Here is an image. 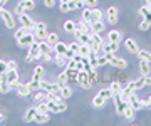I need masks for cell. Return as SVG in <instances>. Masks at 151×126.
<instances>
[{
  "instance_id": "1",
  "label": "cell",
  "mask_w": 151,
  "mask_h": 126,
  "mask_svg": "<svg viewBox=\"0 0 151 126\" xmlns=\"http://www.w3.org/2000/svg\"><path fill=\"white\" fill-rule=\"evenodd\" d=\"M82 20L87 24H94L97 20H103V12L96 9V7H89L82 10Z\"/></svg>"
},
{
  "instance_id": "2",
  "label": "cell",
  "mask_w": 151,
  "mask_h": 126,
  "mask_svg": "<svg viewBox=\"0 0 151 126\" xmlns=\"http://www.w3.org/2000/svg\"><path fill=\"white\" fill-rule=\"evenodd\" d=\"M40 57H42V52H40L39 42H32V44L29 45V52H27V57H25V60H27V62H32V60L40 59Z\"/></svg>"
},
{
  "instance_id": "3",
  "label": "cell",
  "mask_w": 151,
  "mask_h": 126,
  "mask_svg": "<svg viewBox=\"0 0 151 126\" xmlns=\"http://www.w3.org/2000/svg\"><path fill=\"white\" fill-rule=\"evenodd\" d=\"M34 9H35V2H34V0H20L15 7V14L20 15V14H24L25 10H34Z\"/></svg>"
},
{
  "instance_id": "4",
  "label": "cell",
  "mask_w": 151,
  "mask_h": 126,
  "mask_svg": "<svg viewBox=\"0 0 151 126\" xmlns=\"http://www.w3.org/2000/svg\"><path fill=\"white\" fill-rule=\"evenodd\" d=\"M106 55H108V64H111V66L119 67V69H126L128 67V60L123 59V57H118L114 54H106Z\"/></svg>"
},
{
  "instance_id": "5",
  "label": "cell",
  "mask_w": 151,
  "mask_h": 126,
  "mask_svg": "<svg viewBox=\"0 0 151 126\" xmlns=\"http://www.w3.org/2000/svg\"><path fill=\"white\" fill-rule=\"evenodd\" d=\"M19 22H20V25L22 27H25L29 30V32H35V22H34L32 19L24 12V14H20L19 15Z\"/></svg>"
},
{
  "instance_id": "6",
  "label": "cell",
  "mask_w": 151,
  "mask_h": 126,
  "mask_svg": "<svg viewBox=\"0 0 151 126\" xmlns=\"http://www.w3.org/2000/svg\"><path fill=\"white\" fill-rule=\"evenodd\" d=\"M49 111L50 113H62V111L67 109V104L64 103V99H59V101H47Z\"/></svg>"
},
{
  "instance_id": "7",
  "label": "cell",
  "mask_w": 151,
  "mask_h": 126,
  "mask_svg": "<svg viewBox=\"0 0 151 126\" xmlns=\"http://www.w3.org/2000/svg\"><path fill=\"white\" fill-rule=\"evenodd\" d=\"M76 82H77L79 86H82L84 89H91V86H92V81L89 79V74H87L86 71H79Z\"/></svg>"
},
{
  "instance_id": "8",
  "label": "cell",
  "mask_w": 151,
  "mask_h": 126,
  "mask_svg": "<svg viewBox=\"0 0 151 126\" xmlns=\"http://www.w3.org/2000/svg\"><path fill=\"white\" fill-rule=\"evenodd\" d=\"M113 101H114V104H116V113L123 116L124 109H126V106H128V101H124V99L121 98V93L113 94Z\"/></svg>"
},
{
  "instance_id": "9",
  "label": "cell",
  "mask_w": 151,
  "mask_h": 126,
  "mask_svg": "<svg viewBox=\"0 0 151 126\" xmlns=\"http://www.w3.org/2000/svg\"><path fill=\"white\" fill-rule=\"evenodd\" d=\"M32 42H35V34L29 32V30L24 34L20 39H17V44H19V47H29Z\"/></svg>"
},
{
  "instance_id": "10",
  "label": "cell",
  "mask_w": 151,
  "mask_h": 126,
  "mask_svg": "<svg viewBox=\"0 0 151 126\" xmlns=\"http://www.w3.org/2000/svg\"><path fill=\"white\" fill-rule=\"evenodd\" d=\"M0 17L4 19V22H5L7 29H14V27H15V20H14V15H12V14L7 10V9L0 7Z\"/></svg>"
},
{
  "instance_id": "11",
  "label": "cell",
  "mask_w": 151,
  "mask_h": 126,
  "mask_svg": "<svg viewBox=\"0 0 151 126\" xmlns=\"http://www.w3.org/2000/svg\"><path fill=\"white\" fill-rule=\"evenodd\" d=\"M89 35H91V40H92V42H91V50H96V52H97V50L104 45L103 35H101V34H97V32H91Z\"/></svg>"
},
{
  "instance_id": "12",
  "label": "cell",
  "mask_w": 151,
  "mask_h": 126,
  "mask_svg": "<svg viewBox=\"0 0 151 126\" xmlns=\"http://www.w3.org/2000/svg\"><path fill=\"white\" fill-rule=\"evenodd\" d=\"M35 39L39 40H45L47 39V27H45V24L44 22H35Z\"/></svg>"
},
{
  "instance_id": "13",
  "label": "cell",
  "mask_w": 151,
  "mask_h": 126,
  "mask_svg": "<svg viewBox=\"0 0 151 126\" xmlns=\"http://www.w3.org/2000/svg\"><path fill=\"white\" fill-rule=\"evenodd\" d=\"M15 88H17V94L22 96V98H27V96H30V93H32V89L29 88V84H20V82H17Z\"/></svg>"
},
{
  "instance_id": "14",
  "label": "cell",
  "mask_w": 151,
  "mask_h": 126,
  "mask_svg": "<svg viewBox=\"0 0 151 126\" xmlns=\"http://www.w3.org/2000/svg\"><path fill=\"white\" fill-rule=\"evenodd\" d=\"M7 82L10 86H15L17 82H19V72H17V69H9L7 71Z\"/></svg>"
},
{
  "instance_id": "15",
  "label": "cell",
  "mask_w": 151,
  "mask_h": 126,
  "mask_svg": "<svg viewBox=\"0 0 151 126\" xmlns=\"http://www.w3.org/2000/svg\"><path fill=\"white\" fill-rule=\"evenodd\" d=\"M145 86H146V79H145V76H141L139 79H136V81L128 82V88H131L133 91H136V89H141V88H145Z\"/></svg>"
},
{
  "instance_id": "16",
  "label": "cell",
  "mask_w": 151,
  "mask_h": 126,
  "mask_svg": "<svg viewBox=\"0 0 151 126\" xmlns=\"http://www.w3.org/2000/svg\"><path fill=\"white\" fill-rule=\"evenodd\" d=\"M54 62H55V66H59L62 71H64L65 67H67V62H69V59L65 57V55H62V54H55V57H54Z\"/></svg>"
},
{
  "instance_id": "17",
  "label": "cell",
  "mask_w": 151,
  "mask_h": 126,
  "mask_svg": "<svg viewBox=\"0 0 151 126\" xmlns=\"http://www.w3.org/2000/svg\"><path fill=\"white\" fill-rule=\"evenodd\" d=\"M119 49V42H108L103 45L104 54H116V50Z\"/></svg>"
},
{
  "instance_id": "18",
  "label": "cell",
  "mask_w": 151,
  "mask_h": 126,
  "mask_svg": "<svg viewBox=\"0 0 151 126\" xmlns=\"http://www.w3.org/2000/svg\"><path fill=\"white\" fill-rule=\"evenodd\" d=\"M128 104H129V106H131V108H133L134 111L141 109V99L138 98V96H136L134 93H133V94L129 96V99H128Z\"/></svg>"
},
{
  "instance_id": "19",
  "label": "cell",
  "mask_w": 151,
  "mask_h": 126,
  "mask_svg": "<svg viewBox=\"0 0 151 126\" xmlns=\"http://www.w3.org/2000/svg\"><path fill=\"white\" fill-rule=\"evenodd\" d=\"M108 22L109 24H116L118 22V9H116L114 5L108 9Z\"/></svg>"
},
{
  "instance_id": "20",
  "label": "cell",
  "mask_w": 151,
  "mask_h": 126,
  "mask_svg": "<svg viewBox=\"0 0 151 126\" xmlns=\"http://www.w3.org/2000/svg\"><path fill=\"white\" fill-rule=\"evenodd\" d=\"M139 71L143 76H148L151 72V66H150V60L146 59H139Z\"/></svg>"
},
{
  "instance_id": "21",
  "label": "cell",
  "mask_w": 151,
  "mask_h": 126,
  "mask_svg": "<svg viewBox=\"0 0 151 126\" xmlns=\"http://www.w3.org/2000/svg\"><path fill=\"white\" fill-rule=\"evenodd\" d=\"M76 40H77V42H79V44H82V45H89V47H91V35H89V34H79V35H77V37H76Z\"/></svg>"
},
{
  "instance_id": "22",
  "label": "cell",
  "mask_w": 151,
  "mask_h": 126,
  "mask_svg": "<svg viewBox=\"0 0 151 126\" xmlns=\"http://www.w3.org/2000/svg\"><path fill=\"white\" fill-rule=\"evenodd\" d=\"M124 45H126V49L129 50L131 54H136V52L139 50V47H138V44H136V40H133V39H126Z\"/></svg>"
},
{
  "instance_id": "23",
  "label": "cell",
  "mask_w": 151,
  "mask_h": 126,
  "mask_svg": "<svg viewBox=\"0 0 151 126\" xmlns=\"http://www.w3.org/2000/svg\"><path fill=\"white\" fill-rule=\"evenodd\" d=\"M67 49H69V45L67 44H64V42H57V44L54 45V52L55 54H62V55H65V52H67Z\"/></svg>"
},
{
  "instance_id": "24",
  "label": "cell",
  "mask_w": 151,
  "mask_h": 126,
  "mask_svg": "<svg viewBox=\"0 0 151 126\" xmlns=\"http://www.w3.org/2000/svg\"><path fill=\"white\" fill-rule=\"evenodd\" d=\"M65 74H67V82H72L77 79V74H79V71L77 69H70V67H65L64 69Z\"/></svg>"
},
{
  "instance_id": "25",
  "label": "cell",
  "mask_w": 151,
  "mask_h": 126,
  "mask_svg": "<svg viewBox=\"0 0 151 126\" xmlns=\"http://www.w3.org/2000/svg\"><path fill=\"white\" fill-rule=\"evenodd\" d=\"M49 120H50L49 113H37V114H35V118H34V121H35V123H39V125H44V123H47Z\"/></svg>"
},
{
  "instance_id": "26",
  "label": "cell",
  "mask_w": 151,
  "mask_h": 126,
  "mask_svg": "<svg viewBox=\"0 0 151 126\" xmlns=\"http://www.w3.org/2000/svg\"><path fill=\"white\" fill-rule=\"evenodd\" d=\"M35 114H37V109H35V108H29V109L25 111V116H24V121H25V123H30V121H34V118H35Z\"/></svg>"
},
{
  "instance_id": "27",
  "label": "cell",
  "mask_w": 151,
  "mask_h": 126,
  "mask_svg": "<svg viewBox=\"0 0 151 126\" xmlns=\"http://www.w3.org/2000/svg\"><path fill=\"white\" fill-rule=\"evenodd\" d=\"M39 47H40V52H42V55L47 54V52H50V50H54V47L49 44L47 40H40V42H39Z\"/></svg>"
},
{
  "instance_id": "28",
  "label": "cell",
  "mask_w": 151,
  "mask_h": 126,
  "mask_svg": "<svg viewBox=\"0 0 151 126\" xmlns=\"http://www.w3.org/2000/svg\"><path fill=\"white\" fill-rule=\"evenodd\" d=\"M91 27H92V32L103 34V32H104V29H106V25H104V22H103V20H97V22L91 24Z\"/></svg>"
},
{
  "instance_id": "29",
  "label": "cell",
  "mask_w": 151,
  "mask_h": 126,
  "mask_svg": "<svg viewBox=\"0 0 151 126\" xmlns=\"http://www.w3.org/2000/svg\"><path fill=\"white\" fill-rule=\"evenodd\" d=\"M60 96H62V99H69L70 96H72V89H70L69 84H64V86L60 88Z\"/></svg>"
},
{
  "instance_id": "30",
  "label": "cell",
  "mask_w": 151,
  "mask_h": 126,
  "mask_svg": "<svg viewBox=\"0 0 151 126\" xmlns=\"http://www.w3.org/2000/svg\"><path fill=\"white\" fill-rule=\"evenodd\" d=\"M44 72H45V69H44V66H35V69H34V76L32 79H37V81H42V76Z\"/></svg>"
},
{
  "instance_id": "31",
  "label": "cell",
  "mask_w": 151,
  "mask_h": 126,
  "mask_svg": "<svg viewBox=\"0 0 151 126\" xmlns=\"http://www.w3.org/2000/svg\"><path fill=\"white\" fill-rule=\"evenodd\" d=\"M139 14L143 15V19H145V20H148V22L151 24V9H150V7H148V5L141 7V9H139Z\"/></svg>"
},
{
  "instance_id": "32",
  "label": "cell",
  "mask_w": 151,
  "mask_h": 126,
  "mask_svg": "<svg viewBox=\"0 0 151 126\" xmlns=\"http://www.w3.org/2000/svg\"><path fill=\"white\" fill-rule=\"evenodd\" d=\"M45 101V91L44 89H37L35 94H34V103H42Z\"/></svg>"
},
{
  "instance_id": "33",
  "label": "cell",
  "mask_w": 151,
  "mask_h": 126,
  "mask_svg": "<svg viewBox=\"0 0 151 126\" xmlns=\"http://www.w3.org/2000/svg\"><path fill=\"white\" fill-rule=\"evenodd\" d=\"M123 116H124V118H126V120H128V121H133V120H134V109L131 108L129 104L126 106V109H124Z\"/></svg>"
},
{
  "instance_id": "34",
  "label": "cell",
  "mask_w": 151,
  "mask_h": 126,
  "mask_svg": "<svg viewBox=\"0 0 151 126\" xmlns=\"http://www.w3.org/2000/svg\"><path fill=\"white\" fill-rule=\"evenodd\" d=\"M64 30L67 34H72L76 30V20H65L64 22Z\"/></svg>"
},
{
  "instance_id": "35",
  "label": "cell",
  "mask_w": 151,
  "mask_h": 126,
  "mask_svg": "<svg viewBox=\"0 0 151 126\" xmlns=\"http://www.w3.org/2000/svg\"><path fill=\"white\" fill-rule=\"evenodd\" d=\"M45 40H47L49 44L52 45V47H54V45L59 42V35H57L55 32H50V34H47V39H45Z\"/></svg>"
},
{
  "instance_id": "36",
  "label": "cell",
  "mask_w": 151,
  "mask_h": 126,
  "mask_svg": "<svg viewBox=\"0 0 151 126\" xmlns=\"http://www.w3.org/2000/svg\"><path fill=\"white\" fill-rule=\"evenodd\" d=\"M119 39H121V34H119L118 30H111V32L108 34L109 42H119Z\"/></svg>"
},
{
  "instance_id": "37",
  "label": "cell",
  "mask_w": 151,
  "mask_h": 126,
  "mask_svg": "<svg viewBox=\"0 0 151 126\" xmlns=\"http://www.w3.org/2000/svg\"><path fill=\"white\" fill-rule=\"evenodd\" d=\"M104 103H106V99H104L101 94H97L96 98L92 99V104H94V108H103Z\"/></svg>"
},
{
  "instance_id": "38",
  "label": "cell",
  "mask_w": 151,
  "mask_h": 126,
  "mask_svg": "<svg viewBox=\"0 0 151 126\" xmlns=\"http://www.w3.org/2000/svg\"><path fill=\"white\" fill-rule=\"evenodd\" d=\"M136 54H138V57H139V59H146V60H150V62H151V52H150V50L139 49Z\"/></svg>"
},
{
  "instance_id": "39",
  "label": "cell",
  "mask_w": 151,
  "mask_h": 126,
  "mask_svg": "<svg viewBox=\"0 0 151 126\" xmlns=\"http://www.w3.org/2000/svg\"><path fill=\"white\" fill-rule=\"evenodd\" d=\"M133 93H134V91H133L131 88H128V86H126V88L121 89V98H123L124 101H128V99H129V96H131Z\"/></svg>"
},
{
  "instance_id": "40",
  "label": "cell",
  "mask_w": 151,
  "mask_h": 126,
  "mask_svg": "<svg viewBox=\"0 0 151 126\" xmlns=\"http://www.w3.org/2000/svg\"><path fill=\"white\" fill-rule=\"evenodd\" d=\"M35 109H37V113H50V111H49V106H47V101L39 103L37 106H35Z\"/></svg>"
},
{
  "instance_id": "41",
  "label": "cell",
  "mask_w": 151,
  "mask_h": 126,
  "mask_svg": "<svg viewBox=\"0 0 151 126\" xmlns=\"http://www.w3.org/2000/svg\"><path fill=\"white\" fill-rule=\"evenodd\" d=\"M99 94H101V96H103V98L108 101V99L113 98L114 93H113V89H111V88H108V89H101V91H99Z\"/></svg>"
},
{
  "instance_id": "42",
  "label": "cell",
  "mask_w": 151,
  "mask_h": 126,
  "mask_svg": "<svg viewBox=\"0 0 151 126\" xmlns=\"http://www.w3.org/2000/svg\"><path fill=\"white\" fill-rule=\"evenodd\" d=\"M10 88H12V86L7 81H0V93H2V94H7L9 91H10Z\"/></svg>"
},
{
  "instance_id": "43",
  "label": "cell",
  "mask_w": 151,
  "mask_h": 126,
  "mask_svg": "<svg viewBox=\"0 0 151 126\" xmlns=\"http://www.w3.org/2000/svg\"><path fill=\"white\" fill-rule=\"evenodd\" d=\"M79 54H81L82 57H89V54H91V47H89V45H82V44H81Z\"/></svg>"
},
{
  "instance_id": "44",
  "label": "cell",
  "mask_w": 151,
  "mask_h": 126,
  "mask_svg": "<svg viewBox=\"0 0 151 126\" xmlns=\"http://www.w3.org/2000/svg\"><path fill=\"white\" fill-rule=\"evenodd\" d=\"M109 88L113 89V93H114V94H116V93H121V89H123V88H121V82H119V81L111 82V86H109Z\"/></svg>"
},
{
  "instance_id": "45",
  "label": "cell",
  "mask_w": 151,
  "mask_h": 126,
  "mask_svg": "<svg viewBox=\"0 0 151 126\" xmlns=\"http://www.w3.org/2000/svg\"><path fill=\"white\" fill-rule=\"evenodd\" d=\"M29 88L32 89V91H37V89H40V81H37V79H32L30 82H27Z\"/></svg>"
},
{
  "instance_id": "46",
  "label": "cell",
  "mask_w": 151,
  "mask_h": 126,
  "mask_svg": "<svg viewBox=\"0 0 151 126\" xmlns=\"http://www.w3.org/2000/svg\"><path fill=\"white\" fill-rule=\"evenodd\" d=\"M25 32H27V29H25V27H22V25H20V27H19V29L15 30V34H14V37H15V40H17V39H20V37H22V35H24Z\"/></svg>"
},
{
  "instance_id": "47",
  "label": "cell",
  "mask_w": 151,
  "mask_h": 126,
  "mask_svg": "<svg viewBox=\"0 0 151 126\" xmlns=\"http://www.w3.org/2000/svg\"><path fill=\"white\" fill-rule=\"evenodd\" d=\"M60 84V88H62V86H64V84H67V74H65V71H62L59 74V81H57Z\"/></svg>"
},
{
  "instance_id": "48",
  "label": "cell",
  "mask_w": 151,
  "mask_h": 126,
  "mask_svg": "<svg viewBox=\"0 0 151 126\" xmlns=\"http://www.w3.org/2000/svg\"><path fill=\"white\" fill-rule=\"evenodd\" d=\"M7 71H9L7 60H2V59H0V76H2V74H7Z\"/></svg>"
},
{
  "instance_id": "49",
  "label": "cell",
  "mask_w": 151,
  "mask_h": 126,
  "mask_svg": "<svg viewBox=\"0 0 151 126\" xmlns=\"http://www.w3.org/2000/svg\"><path fill=\"white\" fill-rule=\"evenodd\" d=\"M59 10L62 12V14H65V12H70L69 2H60V4H59Z\"/></svg>"
},
{
  "instance_id": "50",
  "label": "cell",
  "mask_w": 151,
  "mask_h": 126,
  "mask_svg": "<svg viewBox=\"0 0 151 126\" xmlns=\"http://www.w3.org/2000/svg\"><path fill=\"white\" fill-rule=\"evenodd\" d=\"M108 64V55H97V67Z\"/></svg>"
},
{
  "instance_id": "51",
  "label": "cell",
  "mask_w": 151,
  "mask_h": 126,
  "mask_svg": "<svg viewBox=\"0 0 151 126\" xmlns=\"http://www.w3.org/2000/svg\"><path fill=\"white\" fill-rule=\"evenodd\" d=\"M87 74H89V79L92 81V84H94V82H96L97 79H99V76H97V72H96V67H94V69H92L91 72H87Z\"/></svg>"
},
{
  "instance_id": "52",
  "label": "cell",
  "mask_w": 151,
  "mask_h": 126,
  "mask_svg": "<svg viewBox=\"0 0 151 126\" xmlns=\"http://www.w3.org/2000/svg\"><path fill=\"white\" fill-rule=\"evenodd\" d=\"M69 49H72V50L76 52V54H77V52H79V49H81V44H79V42L76 40V42H72V44H69Z\"/></svg>"
},
{
  "instance_id": "53",
  "label": "cell",
  "mask_w": 151,
  "mask_h": 126,
  "mask_svg": "<svg viewBox=\"0 0 151 126\" xmlns=\"http://www.w3.org/2000/svg\"><path fill=\"white\" fill-rule=\"evenodd\" d=\"M150 27H151V24L148 22V20H145V19H143V22L139 24V30H148Z\"/></svg>"
},
{
  "instance_id": "54",
  "label": "cell",
  "mask_w": 151,
  "mask_h": 126,
  "mask_svg": "<svg viewBox=\"0 0 151 126\" xmlns=\"http://www.w3.org/2000/svg\"><path fill=\"white\" fill-rule=\"evenodd\" d=\"M82 4L87 7H96L97 5V0H82Z\"/></svg>"
},
{
  "instance_id": "55",
  "label": "cell",
  "mask_w": 151,
  "mask_h": 126,
  "mask_svg": "<svg viewBox=\"0 0 151 126\" xmlns=\"http://www.w3.org/2000/svg\"><path fill=\"white\" fill-rule=\"evenodd\" d=\"M74 54H76V52H74L72 49H67V52H65V57L70 60V59H74Z\"/></svg>"
},
{
  "instance_id": "56",
  "label": "cell",
  "mask_w": 151,
  "mask_h": 126,
  "mask_svg": "<svg viewBox=\"0 0 151 126\" xmlns=\"http://www.w3.org/2000/svg\"><path fill=\"white\" fill-rule=\"evenodd\" d=\"M7 66H9V69H17V62H15V60H9V62H7Z\"/></svg>"
},
{
  "instance_id": "57",
  "label": "cell",
  "mask_w": 151,
  "mask_h": 126,
  "mask_svg": "<svg viewBox=\"0 0 151 126\" xmlns=\"http://www.w3.org/2000/svg\"><path fill=\"white\" fill-rule=\"evenodd\" d=\"M54 2H55V0H44L45 7H49V9H50V7H54Z\"/></svg>"
},
{
  "instance_id": "58",
  "label": "cell",
  "mask_w": 151,
  "mask_h": 126,
  "mask_svg": "<svg viewBox=\"0 0 151 126\" xmlns=\"http://www.w3.org/2000/svg\"><path fill=\"white\" fill-rule=\"evenodd\" d=\"M145 79H146V86H151V76H150V74L145 76Z\"/></svg>"
},
{
  "instance_id": "59",
  "label": "cell",
  "mask_w": 151,
  "mask_h": 126,
  "mask_svg": "<svg viewBox=\"0 0 151 126\" xmlns=\"http://www.w3.org/2000/svg\"><path fill=\"white\" fill-rule=\"evenodd\" d=\"M4 120H5V114H4V113H0V123H4Z\"/></svg>"
},
{
  "instance_id": "60",
  "label": "cell",
  "mask_w": 151,
  "mask_h": 126,
  "mask_svg": "<svg viewBox=\"0 0 151 126\" xmlns=\"http://www.w3.org/2000/svg\"><path fill=\"white\" fill-rule=\"evenodd\" d=\"M146 5H148V7L151 9V0H146Z\"/></svg>"
},
{
  "instance_id": "61",
  "label": "cell",
  "mask_w": 151,
  "mask_h": 126,
  "mask_svg": "<svg viewBox=\"0 0 151 126\" xmlns=\"http://www.w3.org/2000/svg\"><path fill=\"white\" fill-rule=\"evenodd\" d=\"M148 106H150V108H151V96H150V98H148Z\"/></svg>"
},
{
  "instance_id": "62",
  "label": "cell",
  "mask_w": 151,
  "mask_h": 126,
  "mask_svg": "<svg viewBox=\"0 0 151 126\" xmlns=\"http://www.w3.org/2000/svg\"><path fill=\"white\" fill-rule=\"evenodd\" d=\"M0 7H4V5H0Z\"/></svg>"
}]
</instances>
